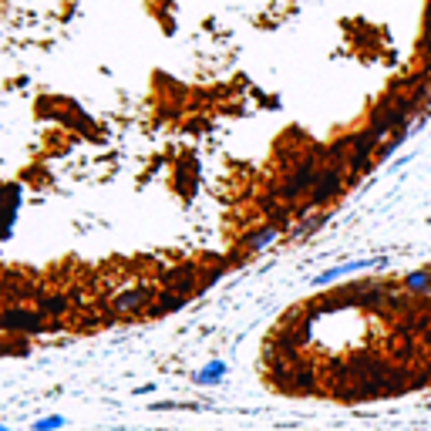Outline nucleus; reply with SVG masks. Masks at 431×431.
I'll list each match as a JSON object with an SVG mask.
<instances>
[{
  "label": "nucleus",
  "mask_w": 431,
  "mask_h": 431,
  "mask_svg": "<svg viewBox=\"0 0 431 431\" xmlns=\"http://www.w3.org/2000/svg\"><path fill=\"white\" fill-rule=\"evenodd\" d=\"M155 290L152 283H135V287H125L118 290L111 300H108V307H111V317H139V313H149L155 304Z\"/></svg>",
  "instance_id": "1"
},
{
  "label": "nucleus",
  "mask_w": 431,
  "mask_h": 431,
  "mask_svg": "<svg viewBox=\"0 0 431 431\" xmlns=\"http://www.w3.org/2000/svg\"><path fill=\"white\" fill-rule=\"evenodd\" d=\"M347 165H334V162H327L320 169V175H317V182H313V189H310V206L313 209H320V206H327V202H334L344 192V185H347Z\"/></svg>",
  "instance_id": "2"
},
{
  "label": "nucleus",
  "mask_w": 431,
  "mask_h": 431,
  "mask_svg": "<svg viewBox=\"0 0 431 431\" xmlns=\"http://www.w3.org/2000/svg\"><path fill=\"white\" fill-rule=\"evenodd\" d=\"M385 266H391V260L387 256H368V260H347V263H337V266H330V270H323V273H317V277L310 280L313 287H330V283H340V280L354 277V273H368V270H385Z\"/></svg>",
  "instance_id": "3"
},
{
  "label": "nucleus",
  "mask_w": 431,
  "mask_h": 431,
  "mask_svg": "<svg viewBox=\"0 0 431 431\" xmlns=\"http://www.w3.org/2000/svg\"><path fill=\"white\" fill-rule=\"evenodd\" d=\"M162 290H172V293H179V296L199 293L202 290V270L192 266V263L172 266V270H165V277H162Z\"/></svg>",
  "instance_id": "4"
},
{
  "label": "nucleus",
  "mask_w": 431,
  "mask_h": 431,
  "mask_svg": "<svg viewBox=\"0 0 431 431\" xmlns=\"http://www.w3.org/2000/svg\"><path fill=\"white\" fill-rule=\"evenodd\" d=\"M17 206H20V185H4L0 189V239L14 232Z\"/></svg>",
  "instance_id": "5"
},
{
  "label": "nucleus",
  "mask_w": 431,
  "mask_h": 431,
  "mask_svg": "<svg viewBox=\"0 0 431 431\" xmlns=\"http://www.w3.org/2000/svg\"><path fill=\"white\" fill-rule=\"evenodd\" d=\"M34 307L54 323V320H61V317H68V310H71V296H68V293H44V296H37V304H34Z\"/></svg>",
  "instance_id": "6"
},
{
  "label": "nucleus",
  "mask_w": 431,
  "mask_h": 431,
  "mask_svg": "<svg viewBox=\"0 0 431 431\" xmlns=\"http://www.w3.org/2000/svg\"><path fill=\"white\" fill-rule=\"evenodd\" d=\"M280 226H273V223H266V226H260V230H253L249 236H243V249L246 253H263V249H270L273 243L280 239Z\"/></svg>",
  "instance_id": "7"
},
{
  "label": "nucleus",
  "mask_w": 431,
  "mask_h": 431,
  "mask_svg": "<svg viewBox=\"0 0 431 431\" xmlns=\"http://www.w3.org/2000/svg\"><path fill=\"white\" fill-rule=\"evenodd\" d=\"M404 293H411L415 300H431V266L411 270L404 277Z\"/></svg>",
  "instance_id": "8"
},
{
  "label": "nucleus",
  "mask_w": 431,
  "mask_h": 431,
  "mask_svg": "<svg viewBox=\"0 0 431 431\" xmlns=\"http://www.w3.org/2000/svg\"><path fill=\"white\" fill-rule=\"evenodd\" d=\"M226 374H230V364L216 357V361H209L206 368H199L196 374H192V381L202 385V387H216V385H223V377H226Z\"/></svg>",
  "instance_id": "9"
},
{
  "label": "nucleus",
  "mask_w": 431,
  "mask_h": 431,
  "mask_svg": "<svg viewBox=\"0 0 431 431\" xmlns=\"http://www.w3.org/2000/svg\"><path fill=\"white\" fill-rule=\"evenodd\" d=\"M185 304H189V296H179V293H172V290H158V296H155V304H152V317H165V313H172V310H182Z\"/></svg>",
  "instance_id": "10"
},
{
  "label": "nucleus",
  "mask_w": 431,
  "mask_h": 431,
  "mask_svg": "<svg viewBox=\"0 0 431 431\" xmlns=\"http://www.w3.org/2000/svg\"><path fill=\"white\" fill-rule=\"evenodd\" d=\"M327 223H330V213H327V209H323V213H313V219H304V226H300V230L293 232V239H307V236H313V232L320 230V226H327Z\"/></svg>",
  "instance_id": "11"
},
{
  "label": "nucleus",
  "mask_w": 431,
  "mask_h": 431,
  "mask_svg": "<svg viewBox=\"0 0 431 431\" xmlns=\"http://www.w3.org/2000/svg\"><path fill=\"white\" fill-rule=\"evenodd\" d=\"M64 415H44V418H37L31 425V431H64Z\"/></svg>",
  "instance_id": "12"
},
{
  "label": "nucleus",
  "mask_w": 431,
  "mask_h": 431,
  "mask_svg": "<svg viewBox=\"0 0 431 431\" xmlns=\"http://www.w3.org/2000/svg\"><path fill=\"white\" fill-rule=\"evenodd\" d=\"M152 391H155V385H139L135 387V394H152Z\"/></svg>",
  "instance_id": "13"
},
{
  "label": "nucleus",
  "mask_w": 431,
  "mask_h": 431,
  "mask_svg": "<svg viewBox=\"0 0 431 431\" xmlns=\"http://www.w3.org/2000/svg\"><path fill=\"white\" fill-rule=\"evenodd\" d=\"M0 431H11V428H7V425H0Z\"/></svg>",
  "instance_id": "14"
}]
</instances>
